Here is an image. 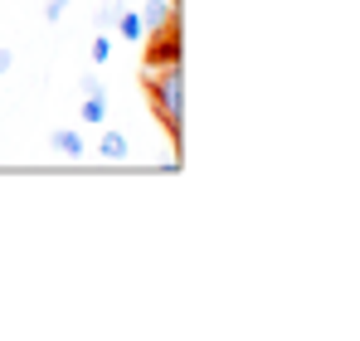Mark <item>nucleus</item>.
Returning <instances> with one entry per match:
<instances>
[{
	"mask_svg": "<svg viewBox=\"0 0 360 341\" xmlns=\"http://www.w3.org/2000/svg\"><path fill=\"white\" fill-rule=\"evenodd\" d=\"M78 93H83V98H98V93H108V88H103L98 73H83V78H78Z\"/></svg>",
	"mask_w": 360,
	"mask_h": 341,
	"instance_id": "9",
	"label": "nucleus"
},
{
	"mask_svg": "<svg viewBox=\"0 0 360 341\" xmlns=\"http://www.w3.org/2000/svg\"><path fill=\"white\" fill-rule=\"evenodd\" d=\"M146 98L161 117V127L171 132V142H180V93H185V68L180 63H161V68H146Z\"/></svg>",
	"mask_w": 360,
	"mask_h": 341,
	"instance_id": "1",
	"label": "nucleus"
},
{
	"mask_svg": "<svg viewBox=\"0 0 360 341\" xmlns=\"http://www.w3.org/2000/svg\"><path fill=\"white\" fill-rule=\"evenodd\" d=\"M49 147H54L59 156H68V161H78V156H83V137H78L73 127H59V132H49Z\"/></svg>",
	"mask_w": 360,
	"mask_h": 341,
	"instance_id": "4",
	"label": "nucleus"
},
{
	"mask_svg": "<svg viewBox=\"0 0 360 341\" xmlns=\"http://www.w3.org/2000/svg\"><path fill=\"white\" fill-rule=\"evenodd\" d=\"M88 54H93V63H108V58H112V39H108V35H98Z\"/></svg>",
	"mask_w": 360,
	"mask_h": 341,
	"instance_id": "10",
	"label": "nucleus"
},
{
	"mask_svg": "<svg viewBox=\"0 0 360 341\" xmlns=\"http://www.w3.org/2000/svg\"><path fill=\"white\" fill-rule=\"evenodd\" d=\"M161 63H180V35L176 25L146 35V68H161Z\"/></svg>",
	"mask_w": 360,
	"mask_h": 341,
	"instance_id": "2",
	"label": "nucleus"
},
{
	"mask_svg": "<svg viewBox=\"0 0 360 341\" xmlns=\"http://www.w3.org/2000/svg\"><path fill=\"white\" fill-rule=\"evenodd\" d=\"M83 122H93V127H98V122H108V93H98V98H83Z\"/></svg>",
	"mask_w": 360,
	"mask_h": 341,
	"instance_id": "8",
	"label": "nucleus"
},
{
	"mask_svg": "<svg viewBox=\"0 0 360 341\" xmlns=\"http://www.w3.org/2000/svg\"><path fill=\"white\" fill-rule=\"evenodd\" d=\"M10 63H15V54H10V49H0V73H10Z\"/></svg>",
	"mask_w": 360,
	"mask_h": 341,
	"instance_id": "12",
	"label": "nucleus"
},
{
	"mask_svg": "<svg viewBox=\"0 0 360 341\" xmlns=\"http://www.w3.org/2000/svg\"><path fill=\"white\" fill-rule=\"evenodd\" d=\"M68 5H73V0H44V20H49V25H59Z\"/></svg>",
	"mask_w": 360,
	"mask_h": 341,
	"instance_id": "11",
	"label": "nucleus"
},
{
	"mask_svg": "<svg viewBox=\"0 0 360 341\" xmlns=\"http://www.w3.org/2000/svg\"><path fill=\"white\" fill-rule=\"evenodd\" d=\"M98 151H103V161H127V151H131V142H127V132H103V142H98Z\"/></svg>",
	"mask_w": 360,
	"mask_h": 341,
	"instance_id": "5",
	"label": "nucleus"
},
{
	"mask_svg": "<svg viewBox=\"0 0 360 341\" xmlns=\"http://www.w3.org/2000/svg\"><path fill=\"white\" fill-rule=\"evenodd\" d=\"M112 30H117L122 39H131V44H141V39H146V30H141V15H136V10H122Z\"/></svg>",
	"mask_w": 360,
	"mask_h": 341,
	"instance_id": "6",
	"label": "nucleus"
},
{
	"mask_svg": "<svg viewBox=\"0 0 360 341\" xmlns=\"http://www.w3.org/2000/svg\"><path fill=\"white\" fill-rule=\"evenodd\" d=\"M122 10H127L122 0H103V5H98V15H93V25H98L103 35H112V25H117V15H122Z\"/></svg>",
	"mask_w": 360,
	"mask_h": 341,
	"instance_id": "7",
	"label": "nucleus"
},
{
	"mask_svg": "<svg viewBox=\"0 0 360 341\" xmlns=\"http://www.w3.org/2000/svg\"><path fill=\"white\" fill-rule=\"evenodd\" d=\"M166 25H176V5H171V0H146V10H141V30L156 35V30H166Z\"/></svg>",
	"mask_w": 360,
	"mask_h": 341,
	"instance_id": "3",
	"label": "nucleus"
}]
</instances>
